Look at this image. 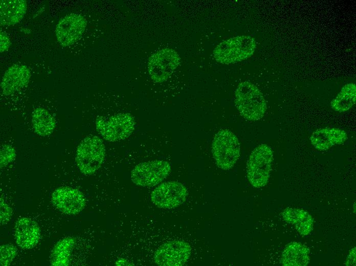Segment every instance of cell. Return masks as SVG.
<instances>
[{
  "label": "cell",
  "mask_w": 356,
  "mask_h": 266,
  "mask_svg": "<svg viewBox=\"0 0 356 266\" xmlns=\"http://www.w3.org/2000/svg\"><path fill=\"white\" fill-rule=\"evenodd\" d=\"M181 63L178 53L171 48H164L153 53L149 58L148 71L156 83L166 81Z\"/></svg>",
  "instance_id": "obj_7"
},
{
  "label": "cell",
  "mask_w": 356,
  "mask_h": 266,
  "mask_svg": "<svg viewBox=\"0 0 356 266\" xmlns=\"http://www.w3.org/2000/svg\"><path fill=\"white\" fill-rule=\"evenodd\" d=\"M12 214L11 208L6 203L4 198H1V223L2 225L7 224L10 219Z\"/></svg>",
  "instance_id": "obj_24"
},
{
  "label": "cell",
  "mask_w": 356,
  "mask_h": 266,
  "mask_svg": "<svg viewBox=\"0 0 356 266\" xmlns=\"http://www.w3.org/2000/svg\"><path fill=\"white\" fill-rule=\"evenodd\" d=\"M16 157L15 149L8 144L3 145L1 149V167L6 166L12 162Z\"/></svg>",
  "instance_id": "obj_23"
},
{
  "label": "cell",
  "mask_w": 356,
  "mask_h": 266,
  "mask_svg": "<svg viewBox=\"0 0 356 266\" xmlns=\"http://www.w3.org/2000/svg\"><path fill=\"white\" fill-rule=\"evenodd\" d=\"M27 7V2L25 0H1V25L9 26L19 23L26 14Z\"/></svg>",
  "instance_id": "obj_16"
},
{
  "label": "cell",
  "mask_w": 356,
  "mask_h": 266,
  "mask_svg": "<svg viewBox=\"0 0 356 266\" xmlns=\"http://www.w3.org/2000/svg\"><path fill=\"white\" fill-rule=\"evenodd\" d=\"M309 250L298 242H291L284 249L281 262L286 266H305L309 263Z\"/></svg>",
  "instance_id": "obj_18"
},
{
  "label": "cell",
  "mask_w": 356,
  "mask_h": 266,
  "mask_svg": "<svg viewBox=\"0 0 356 266\" xmlns=\"http://www.w3.org/2000/svg\"><path fill=\"white\" fill-rule=\"evenodd\" d=\"M0 45L1 53L7 51L10 46V40L9 36L6 33L3 31H1L0 34Z\"/></svg>",
  "instance_id": "obj_25"
},
{
  "label": "cell",
  "mask_w": 356,
  "mask_h": 266,
  "mask_svg": "<svg viewBox=\"0 0 356 266\" xmlns=\"http://www.w3.org/2000/svg\"><path fill=\"white\" fill-rule=\"evenodd\" d=\"M86 24L85 18L80 14L71 13L62 17L55 30L58 41L63 47L73 45L83 33Z\"/></svg>",
  "instance_id": "obj_11"
},
{
  "label": "cell",
  "mask_w": 356,
  "mask_h": 266,
  "mask_svg": "<svg viewBox=\"0 0 356 266\" xmlns=\"http://www.w3.org/2000/svg\"><path fill=\"white\" fill-rule=\"evenodd\" d=\"M240 143L230 130H219L212 141V153L216 165L223 170L232 168L240 156Z\"/></svg>",
  "instance_id": "obj_4"
},
{
  "label": "cell",
  "mask_w": 356,
  "mask_h": 266,
  "mask_svg": "<svg viewBox=\"0 0 356 266\" xmlns=\"http://www.w3.org/2000/svg\"><path fill=\"white\" fill-rule=\"evenodd\" d=\"M234 102L239 113L248 121L261 119L266 110L263 95L249 81H243L238 85L235 91Z\"/></svg>",
  "instance_id": "obj_1"
},
{
  "label": "cell",
  "mask_w": 356,
  "mask_h": 266,
  "mask_svg": "<svg viewBox=\"0 0 356 266\" xmlns=\"http://www.w3.org/2000/svg\"><path fill=\"white\" fill-rule=\"evenodd\" d=\"M356 86L353 83L344 85L330 105L332 109L339 113H344L350 109L355 103Z\"/></svg>",
  "instance_id": "obj_20"
},
{
  "label": "cell",
  "mask_w": 356,
  "mask_h": 266,
  "mask_svg": "<svg viewBox=\"0 0 356 266\" xmlns=\"http://www.w3.org/2000/svg\"><path fill=\"white\" fill-rule=\"evenodd\" d=\"M16 254V249L11 244L3 245L0 248V263L2 266L10 264Z\"/></svg>",
  "instance_id": "obj_22"
},
{
  "label": "cell",
  "mask_w": 356,
  "mask_h": 266,
  "mask_svg": "<svg viewBox=\"0 0 356 266\" xmlns=\"http://www.w3.org/2000/svg\"><path fill=\"white\" fill-rule=\"evenodd\" d=\"M40 231L38 224L27 217H21L16 222L14 236L17 245L21 248H33L38 242Z\"/></svg>",
  "instance_id": "obj_14"
},
{
  "label": "cell",
  "mask_w": 356,
  "mask_h": 266,
  "mask_svg": "<svg viewBox=\"0 0 356 266\" xmlns=\"http://www.w3.org/2000/svg\"><path fill=\"white\" fill-rule=\"evenodd\" d=\"M116 265H131L129 262L126 259L120 258L118 259L116 262Z\"/></svg>",
  "instance_id": "obj_27"
},
{
  "label": "cell",
  "mask_w": 356,
  "mask_h": 266,
  "mask_svg": "<svg viewBox=\"0 0 356 266\" xmlns=\"http://www.w3.org/2000/svg\"><path fill=\"white\" fill-rule=\"evenodd\" d=\"M74 245V239L70 237L64 238L58 241L52 251L51 264L55 266L68 265Z\"/></svg>",
  "instance_id": "obj_21"
},
{
  "label": "cell",
  "mask_w": 356,
  "mask_h": 266,
  "mask_svg": "<svg viewBox=\"0 0 356 266\" xmlns=\"http://www.w3.org/2000/svg\"><path fill=\"white\" fill-rule=\"evenodd\" d=\"M347 139V134L343 129L326 127L315 130L310 135L309 140L317 150L325 151L336 145L344 143Z\"/></svg>",
  "instance_id": "obj_15"
},
{
  "label": "cell",
  "mask_w": 356,
  "mask_h": 266,
  "mask_svg": "<svg viewBox=\"0 0 356 266\" xmlns=\"http://www.w3.org/2000/svg\"><path fill=\"white\" fill-rule=\"evenodd\" d=\"M98 133L106 141L116 142L129 137L135 130V121L129 113H119L108 118L98 117L95 121Z\"/></svg>",
  "instance_id": "obj_6"
},
{
  "label": "cell",
  "mask_w": 356,
  "mask_h": 266,
  "mask_svg": "<svg viewBox=\"0 0 356 266\" xmlns=\"http://www.w3.org/2000/svg\"><path fill=\"white\" fill-rule=\"evenodd\" d=\"M283 219L293 225L302 235H307L313 229L314 220L306 211L299 208L288 207L282 212Z\"/></svg>",
  "instance_id": "obj_17"
},
{
  "label": "cell",
  "mask_w": 356,
  "mask_h": 266,
  "mask_svg": "<svg viewBox=\"0 0 356 266\" xmlns=\"http://www.w3.org/2000/svg\"><path fill=\"white\" fill-rule=\"evenodd\" d=\"M105 155V147L102 140L96 136H88L79 144L75 160L80 172L90 175L101 166Z\"/></svg>",
  "instance_id": "obj_3"
},
{
  "label": "cell",
  "mask_w": 356,
  "mask_h": 266,
  "mask_svg": "<svg viewBox=\"0 0 356 266\" xmlns=\"http://www.w3.org/2000/svg\"><path fill=\"white\" fill-rule=\"evenodd\" d=\"M191 248L182 240H172L162 244L154 254L155 263L161 266H182L188 260Z\"/></svg>",
  "instance_id": "obj_9"
},
{
  "label": "cell",
  "mask_w": 356,
  "mask_h": 266,
  "mask_svg": "<svg viewBox=\"0 0 356 266\" xmlns=\"http://www.w3.org/2000/svg\"><path fill=\"white\" fill-rule=\"evenodd\" d=\"M30 71L25 65L13 64L5 72L1 81L2 93L9 96L18 91L29 83Z\"/></svg>",
  "instance_id": "obj_13"
},
{
  "label": "cell",
  "mask_w": 356,
  "mask_h": 266,
  "mask_svg": "<svg viewBox=\"0 0 356 266\" xmlns=\"http://www.w3.org/2000/svg\"><path fill=\"white\" fill-rule=\"evenodd\" d=\"M187 195V189L182 184L175 181L167 182L153 190L151 199L159 208H172L183 204Z\"/></svg>",
  "instance_id": "obj_10"
},
{
  "label": "cell",
  "mask_w": 356,
  "mask_h": 266,
  "mask_svg": "<svg viewBox=\"0 0 356 266\" xmlns=\"http://www.w3.org/2000/svg\"><path fill=\"white\" fill-rule=\"evenodd\" d=\"M171 170L170 164L165 161L153 160L137 165L131 172V179L137 185L152 187L164 180Z\"/></svg>",
  "instance_id": "obj_8"
},
{
  "label": "cell",
  "mask_w": 356,
  "mask_h": 266,
  "mask_svg": "<svg viewBox=\"0 0 356 266\" xmlns=\"http://www.w3.org/2000/svg\"><path fill=\"white\" fill-rule=\"evenodd\" d=\"M52 202L60 211L69 214L80 213L85 205L83 194L70 187H61L55 190L52 194Z\"/></svg>",
  "instance_id": "obj_12"
},
{
  "label": "cell",
  "mask_w": 356,
  "mask_h": 266,
  "mask_svg": "<svg viewBox=\"0 0 356 266\" xmlns=\"http://www.w3.org/2000/svg\"><path fill=\"white\" fill-rule=\"evenodd\" d=\"M273 161V151L266 144H261L252 151L247 162V175L253 187L260 188L268 183Z\"/></svg>",
  "instance_id": "obj_5"
},
{
  "label": "cell",
  "mask_w": 356,
  "mask_h": 266,
  "mask_svg": "<svg viewBox=\"0 0 356 266\" xmlns=\"http://www.w3.org/2000/svg\"><path fill=\"white\" fill-rule=\"evenodd\" d=\"M31 120L34 131L41 137L51 134L56 126L54 117L43 107H37L33 110Z\"/></svg>",
  "instance_id": "obj_19"
},
{
  "label": "cell",
  "mask_w": 356,
  "mask_h": 266,
  "mask_svg": "<svg viewBox=\"0 0 356 266\" xmlns=\"http://www.w3.org/2000/svg\"><path fill=\"white\" fill-rule=\"evenodd\" d=\"M256 47L255 40L252 37L237 36L219 43L214 49L213 54L216 61L228 64L250 57L255 52Z\"/></svg>",
  "instance_id": "obj_2"
},
{
  "label": "cell",
  "mask_w": 356,
  "mask_h": 266,
  "mask_svg": "<svg viewBox=\"0 0 356 266\" xmlns=\"http://www.w3.org/2000/svg\"><path fill=\"white\" fill-rule=\"evenodd\" d=\"M355 247H354L350 250L345 264L346 265H355Z\"/></svg>",
  "instance_id": "obj_26"
}]
</instances>
